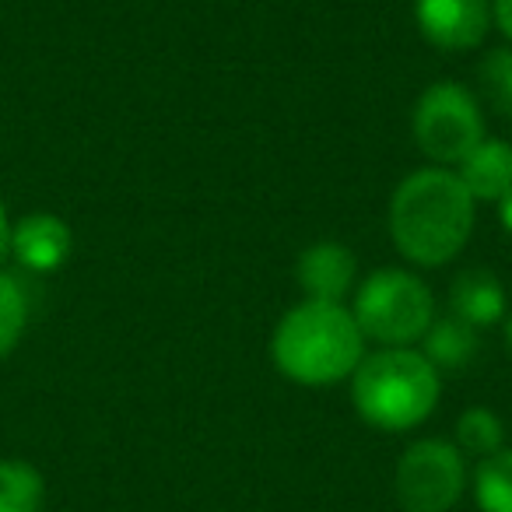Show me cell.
<instances>
[{"label": "cell", "mask_w": 512, "mask_h": 512, "mask_svg": "<svg viewBox=\"0 0 512 512\" xmlns=\"http://www.w3.org/2000/svg\"><path fill=\"white\" fill-rule=\"evenodd\" d=\"M477 200L453 169L428 165L404 179L390 200L393 246L418 267H442L467 246Z\"/></svg>", "instance_id": "cell-1"}, {"label": "cell", "mask_w": 512, "mask_h": 512, "mask_svg": "<svg viewBox=\"0 0 512 512\" xmlns=\"http://www.w3.org/2000/svg\"><path fill=\"white\" fill-rule=\"evenodd\" d=\"M274 365L302 386H334L365 358V334L344 302H313L288 309L271 341Z\"/></svg>", "instance_id": "cell-2"}, {"label": "cell", "mask_w": 512, "mask_h": 512, "mask_svg": "<svg viewBox=\"0 0 512 512\" xmlns=\"http://www.w3.org/2000/svg\"><path fill=\"white\" fill-rule=\"evenodd\" d=\"M439 369L414 348H379L351 372L355 411L383 432H411L439 404Z\"/></svg>", "instance_id": "cell-3"}, {"label": "cell", "mask_w": 512, "mask_h": 512, "mask_svg": "<svg viewBox=\"0 0 512 512\" xmlns=\"http://www.w3.org/2000/svg\"><path fill=\"white\" fill-rule=\"evenodd\" d=\"M351 316L365 341H376L379 348H411L432 327L435 299L418 274L386 267L358 285Z\"/></svg>", "instance_id": "cell-4"}, {"label": "cell", "mask_w": 512, "mask_h": 512, "mask_svg": "<svg viewBox=\"0 0 512 512\" xmlns=\"http://www.w3.org/2000/svg\"><path fill=\"white\" fill-rule=\"evenodd\" d=\"M411 130L421 155L449 169V165H460L484 141V116L477 99L463 85L435 81L421 92L414 106Z\"/></svg>", "instance_id": "cell-5"}, {"label": "cell", "mask_w": 512, "mask_h": 512, "mask_svg": "<svg viewBox=\"0 0 512 512\" xmlns=\"http://www.w3.org/2000/svg\"><path fill=\"white\" fill-rule=\"evenodd\" d=\"M397 502L407 512H449L467 488V463L456 442L421 439L397 463Z\"/></svg>", "instance_id": "cell-6"}, {"label": "cell", "mask_w": 512, "mask_h": 512, "mask_svg": "<svg viewBox=\"0 0 512 512\" xmlns=\"http://www.w3.org/2000/svg\"><path fill=\"white\" fill-rule=\"evenodd\" d=\"M414 18L435 50L463 53L474 50L488 36L491 0H414Z\"/></svg>", "instance_id": "cell-7"}, {"label": "cell", "mask_w": 512, "mask_h": 512, "mask_svg": "<svg viewBox=\"0 0 512 512\" xmlns=\"http://www.w3.org/2000/svg\"><path fill=\"white\" fill-rule=\"evenodd\" d=\"M74 249L71 225L57 214H25L11 225V256L32 274H50L67 264Z\"/></svg>", "instance_id": "cell-8"}, {"label": "cell", "mask_w": 512, "mask_h": 512, "mask_svg": "<svg viewBox=\"0 0 512 512\" xmlns=\"http://www.w3.org/2000/svg\"><path fill=\"white\" fill-rule=\"evenodd\" d=\"M295 278H299L306 299L344 302V295L355 288V256L341 242H313L309 249H302Z\"/></svg>", "instance_id": "cell-9"}, {"label": "cell", "mask_w": 512, "mask_h": 512, "mask_svg": "<svg viewBox=\"0 0 512 512\" xmlns=\"http://www.w3.org/2000/svg\"><path fill=\"white\" fill-rule=\"evenodd\" d=\"M509 309V299H505L502 281L491 271H481V267H470V271H460L449 285V313L456 320L470 323V327H491L498 323Z\"/></svg>", "instance_id": "cell-10"}, {"label": "cell", "mask_w": 512, "mask_h": 512, "mask_svg": "<svg viewBox=\"0 0 512 512\" xmlns=\"http://www.w3.org/2000/svg\"><path fill=\"white\" fill-rule=\"evenodd\" d=\"M463 186L474 200H502L512 190V144L502 137H484L474 151L460 162Z\"/></svg>", "instance_id": "cell-11"}, {"label": "cell", "mask_w": 512, "mask_h": 512, "mask_svg": "<svg viewBox=\"0 0 512 512\" xmlns=\"http://www.w3.org/2000/svg\"><path fill=\"white\" fill-rule=\"evenodd\" d=\"M421 355L439 372H460L474 362L477 355V327L449 316H435L432 327L421 337Z\"/></svg>", "instance_id": "cell-12"}, {"label": "cell", "mask_w": 512, "mask_h": 512, "mask_svg": "<svg viewBox=\"0 0 512 512\" xmlns=\"http://www.w3.org/2000/svg\"><path fill=\"white\" fill-rule=\"evenodd\" d=\"M46 481L32 463L0 460V512H43Z\"/></svg>", "instance_id": "cell-13"}, {"label": "cell", "mask_w": 512, "mask_h": 512, "mask_svg": "<svg viewBox=\"0 0 512 512\" xmlns=\"http://www.w3.org/2000/svg\"><path fill=\"white\" fill-rule=\"evenodd\" d=\"M474 498L481 512H512V449L477 460Z\"/></svg>", "instance_id": "cell-14"}, {"label": "cell", "mask_w": 512, "mask_h": 512, "mask_svg": "<svg viewBox=\"0 0 512 512\" xmlns=\"http://www.w3.org/2000/svg\"><path fill=\"white\" fill-rule=\"evenodd\" d=\"M456 449L477 456V460L505 449L502 418H498L495 411H488V407H470V411H463L460 418H456Z\"/></svg>", "instance_id": "cell-15"}, {"label": "cell", "mask_w": 512, "mask_h": 512, "mask_svg": "<svg viewBox=\"0 0 512 512\" xmlns=\"http://www.w3.org/2000/svg\"><path fill=\"white\" fill-rule=\"evenodd\" d=\"M29 327V292L15 274H0V358L18 348Z\"/></svg>", "instance_id": "cell-16"}, {"label": "cell", "mask_w": 512, "mask_h": 512, "mask_svg": "<svg viewBox=\"0 0 512 512\" xmlns=\"http://www.w3.org/2000/svg\"><path fill=\"white\" fill-rule=\"evenodd\" d=\"M477 81L491 109L512 120V50H491L477 67Z\"/></svg>", "instance_id": "cell-17"}, {"label": "cell", "mask_w": 512, "mask_h": 512, "mask_svg": "<svg viewBox=\"0 0 512 512\" xmlns=\"http://www.w3.org/2000/svg\"><path fill=\"white\" fill-rule=\"evenodd\" d=\"M491 18L502 29V36L512 39V0H491Z\"/></svg>", "instance_id": "cell-18"}, {"label": "cell", "mask_w": 512, "mask_h": 512, "mask_svg": "<svg viewBox=\"0 0 512 512\" xmlns=\"http://www.w3.org/2000/svg\"><path fill=\"white\" fill-rule=\"evenodd\" d=\"M11 256V221H8V211L0 204V264Z\"/></svg>", "instance_id": "cell-19"}, {"label": "cell", "mask_w": 512, "mask_h": 512, "mask_svg": "<svg viewBox=\"0 0 512 512\" xmlns=\"http://www.w3.org/2000/svg\"><path fill=\"white\" fill-rule=\"evenodd\" d=\"M498 218H502V228L512 235V190L505 193L502 200H498Z\"/></svg>", "instance_id": "cell-20"}, {"label": "cell", "mask_w": 512, "mask_h": 512, "mask_svg": "<svg viewBox=\"0 0 512 512\" xmlns=\"http://www.w3.org/2000/svg\"><path fill=\"white\" fill-rule=\"evenodd\" d=\"M509 344H512V320H509Z\"/></svg>", "instance_id": "cell-21"}]
</instances>
